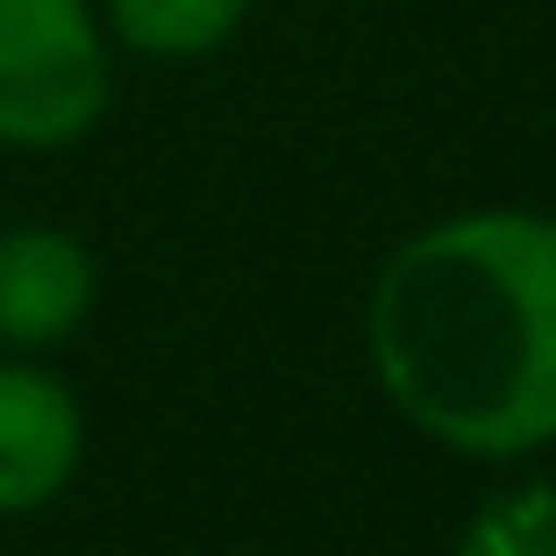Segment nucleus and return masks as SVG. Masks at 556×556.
Here are the masks:
<instances>
[{"label":"nucleus","mask_w":556,"mask_h":556,"mask_svg":"<svg viewBox=\"0 0 556 556\" xmlns=\"http://www.w3.org/2000/svg\"><path fill=\"white\" fill-rule=\"evenodd\" d=\"M86 414L58 371L36 357H0V521L43 514L79 478Z\"/></svg>","instance_id":"3"},{"label":"nucleus","mask_w":556,"mask_h":556,"mask_svg":"<svg viewBox=\"0 0 556 556\" xmlns=\"http://www.w3.org/2000/svg\"><path fill=\"white\" fill-rule=\"evenodd\" d=\"M457 556H556V485L549 478L500 485L485 507L464 521Z\"/></svg>","instance_id":"6"},{"label":"nucleus","mask_w":556,"mask_h":556,"mask_svg":"<svg viewBox=\"0 0 556 556\" xmlns=\"http://www.w3.org/2000/svg\"><path fill=\"white\" fill-rule=\"evenodd\" d=\"M115 100L93 0H0V150H72Z\"/></svg>","instance_id":"2"},{"label":"nucleus","mask_w":556,"mask_h":556,"mask_svg":"<svg viewBox=\"0 0 556 556\" xmlns=\"http://www.w3.org/2000/svg\"><path fill=\"white\" fill-rule=\"evenodd\" d=\"M108 43L157 58V65H193L229 50L250 22V0H93Z\"/></svg>","instance_id":"5"},{"label":"nucleus","mask_w":556,"mask_h":556,"mask_svg":"<svg viewBox=\"0 0 556 556\" xmlns=\"http://www.w3.org/2000/svg\"><path fill=\"white\" fill-rule=\"evenodd\" d=\"M100 300V264L72 229L15 222L0 229V350L36 357L86 328Z\"/></svg>","instance_id":"4"},{"label":"nucleus","mask_w":556,"mask_h":556,"mask_svg":"<svg viewBox=\"0 0 556 556\" xmlns=\"http://www.w3.org/2000/svg\"><path fill=\"white\" fill-rule=\"evenodd\" d=\"M371 371L428 442L521 464L556 442V214L478 207L407 236L371 286Z\"/></svg>","instance_id":"1"}]
</instances>
